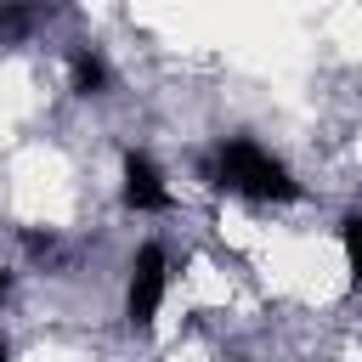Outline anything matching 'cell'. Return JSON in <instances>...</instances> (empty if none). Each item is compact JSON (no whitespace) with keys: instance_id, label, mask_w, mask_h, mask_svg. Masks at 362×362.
I'll return each instance as SVG.
<instances>
[{"instance_id":"52a82bcc","label":"cell","mask_w":362,"mask_h":362,"mask_svg":"<svg viewBox=\"0 0 362 362\" xmlns=\"http://www.w3.org/2000/svg\"><path fill=\"white\" fill-rule=\"evenodd\" d=\"M6 288H11V272H0V300H6Z\"/></svg>"},{"instance_id":"7a4b0ae2","label":"cell","mask_w":362,"mask_h":362,"mask_svg":"<svg viewBox=\"0 0 362 362\" xmlns=\"http://www.w3.org/2000/svg\"><path fill=\"white\" fill-rule=\"evenodd\" d=\"M164 288H170V260L158 243H141L136 260H130V288H124V322L136 334H147L158 322V305H164Z\"/></svg>"},{"instance_id":"8992f818","label":"cell","mask_w":362,"mask_h":362,"mask_svg":"<svg viewBox=\"0 0 362 362\" xmlns=\"http://www.w3.org/2000/svg\"><path fill=\"white\" fill-rule=\"evenodd\" d=\"M28 23H34V11H23V6H0V40H17Z\"/></svg>"},{"instance_id":"ba28073f","label":"cell","mask_w":362,"mask_h":362,"mask_svg":"<svg viewBox=\"0 0 362 362\" xmlns=\"http://www.w3.org/2000/svg\"><path fill=\"white\" fill-rule=\"evenodd\" d=\"M0 362H11V345H6V339H0Z\"/></svg>"},{"instance_id":"3957f363","label":"cell","mask_w":362,"mask_h":362,"mask_svg":"<svg viewBox=\"0 0 362 362\" xmlns=\"http://www.w3.org/2000/svg\"><path fill=\"white\" fill-rule=\"evenodd\" d=\"M124 204L130 209H141V215H158V209H170L175 198H170V187H164V170L147 158V153H124Z\"/></svg>"},{"instance_id":"5b68a950","label":"cell","mask_w":362,"mask_h":362,"mask_svg":"<svg viewBox=\"0 0 362 362\" xmlns=\"http://www.w3.org/2000/svg\"><path fill=\"white\" fill-rule=\"evenodd\" d=\"M339 243H345V266H351V288L362 294V209L339 221Z\"/></svg>"},{"instance_id":"6da1fadb","label":"cell","mask_w":362,"mask_h":362,"mask_svg":"<svg viewBox=\"0 0 362 362\" xmlns=\"http://www.w3.org/2000/svg\"><path fill=\"white\" fill-rule=\"evenodd\" d=\"M215 187H232V192H243V198H277V204L300 198V181H294L266 147H255L249 136L221 141V153H215Z\"/></svg>"},{"instance_id":"277c9868","label":"cell","mask_w":362,"mask_h":362,"mask_svg":"<svg viewBox=\"0 0 362 362\" xmlns=\"http://www.w3.org/2000/svg\"><path fill=\"white\" fill-rule=\"evenodd\" d=\"M68 79H74V90H79V96H102V90L113 85L107 62H102L90 45H79V51H74V62H68Z\"/></svg>"}]
</instances>
